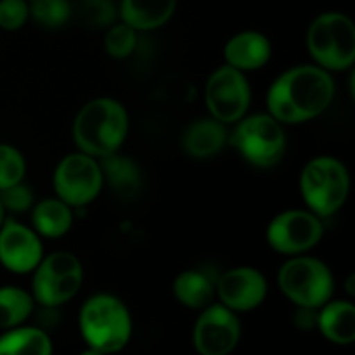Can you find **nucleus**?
<instances>
[{"mask_svg": "<svg viewBox=\"0 0 355 355\" xmlns=\"http://www.w3.org/2000/svg\"><path fill=\"white\" fill-rule=\"evenodd\" d=\"M42 257L40 236L14 218H6L0 227V263L14 274H28L33 272Z\"/></svg>", "mask_w": 355, "mask_h": 355, "instance_id": "14", "label": "nucleus"}, {"mask_svg": "<svg viewBox=\"0 0 355 355\" xmlns=\"http://www.w3.org/2000/svg\"><path fill=\"white\" fill-rule=\"evenodd\" d=\"M205 104L210 116L224 125L246 116L252 104V87L246 73L227 64L215 69L205 87Z\"/></svg>", "mask_w": 355, "mask_h": 355, "instance_id": "11", "label": "nucleus"}, {"mask_svg": "<svg viewBox=\"0 0 355 355\" xmlns=\"http://www.w3.org/2000/svg\"><path fill=\"white\" fill-rule=\"evenodd\" d=\"M307 51L315 66L326 71H343L355 61V24L347 14H319L307 30Z\"/></svg>", "mask_w": 355, "mask_h": 355, "instance_id": "5", "label": "nucleus"}, {"mask_svg": "<svg viewBox=\"0 0 355 355\" xmlns=\"http://www.w3.org/2000/svg\"><path fill=\"white\" fill-rule=\"evenodd\" d=\"M78 326L87 347L104 355L116 354L132 338V315L127 305L110 293H96L83 302Z\"/></svg>", "mask_w": 355, "mask_h": 355, "instance_id": "3", "label": "nucleus"}, {"mask_svg": "<svg viewBox=\"0 0 355 355\" xmlns=\"http://www.w3.org/2000/svg\"><path fill=\"white\" fill-rule=\"evenodd\" d=\"M229 141V132L222 121L215 118H200L184 130L182 148L191 158L207 159L218 155Z\"/></svg>", "mask_w": 355, "mask_h": 355, "instance_id": "16", "label": "nucleus"}, {"mask_svg": "<svg viewBox=\"0 0 355 355\" xmlns=\"http://www.w3.org/2000/svg\"><path fill=\"white\" fill-rule=\"evenodd\" d=\"M293 322L302 331H311L318 326V309L309 307H297V312L293 315Z\"/></svg>", "mask_w": 355, "mask_h": 355, "instance_id": "30", "label": "nucleus"}, {"mask_svg": "<svg viewBox=\"0 0 355 355\" xmlns=\"http://www.w3.org/2000/svg\"><path fill=\"white\" fill-rule=\"evenodd\" d=\"M30 19L28 0H0V28L6 31L21 30Z\"/></svg>", "mask_w": 355, "mask_h": 355, "instance_id": "28", "label": "nucleus"}, {"mask_svg": "<svg viewBox=\"0 0 355 355\" xmlns=\"http://www.w3.org/2000/svg\"><path fill=\"white\" fill-rule=\"evenodd\" d=\"M177 0H121L120 19L135 31H153L172 19Z\"/></svg>", "mask_w": 355, "mask_h": 355, "instance_id": "17", "label": "nucleus"}, {"mask_svg": "<svg viewBox=\"0 0 355 355\" xmlns=\"http://www.w3.org/2000/svg\"><path fill=\"white\" fill-rule=\"evenodd\" d=\"M55 196L71 208L92 203L104 187L99 159L82 151L71 153L58 163L52 177Z\"/></svg>", "mask_w": 355, "mask_h": 355, "instance_id": "9", "label": "nucleus"}, {"mask_svg": "<svg viewBox=\"0 0 355 355\" xmlns=\"http://www.w3.org/2000/svg\"><path fill=\"white\" fill-rule=\"evenodd\" d=\"M269 291V283L259 269L253 267H234L218 277L215 283L218 304L225 305L232 312H250L263 304Z\"/></svg>", "mask_w": 355, "mask_h": 355, "instance_id": "13", "label": "nucleus"}, {"mask_svg": "<svg viewBox=\"0 0 355 355\" xmlns=\"http://www.w3.org/2000/svg\"><path fill=\"white\" fill-rule=\"evenodd\" d=\"M331 73L315 64L293 66L281 73L267 90V113L283 125H297L321 116L333 103Z\"/></svg>", "mask_w": 355, "mask_h": 355, "instance_id": "1", "label": "nucleus"}, {"mask_svg": "<svg viewBox=\"0 0 355 355\" xmlns=\"http://www.w3.org/2000/svg\"><path fill=\"white\" fill-rule=\"evenodd\" d=\"M277 286L281 293L297 307L321 309L331 300L335 277L331 269L315 257H290L277 270Z\"/></svg>", "mask_w": 355, "mask_h": 355, "instance_id": "6", "label": "nucleus"}, {"mask_svg": "<svg viewBox=\"0 0 355 355\" xmlns=\"http://www.w3.org/2000/svg\"><path fill=\"white\" fill-rule=\"evenodd\" d=\"M193 329V345L200 355H229L241 340V321L225 305L214 302L200 311Z\"/></svg>", "mask_w": 355, "mask_h": 355, "instance_id": "12", "label": "nucleus"}, {"mask_svg": "<svg viewBox=\"0 0 355 355\" xmlns=\"http://www.w3.org/2000/svg\"><path fill=\"white\" fill-rule=\"evenodd\" d=\"M324 222L309 208L286 210L269 222L266 231L267 245L279 255H305L321 243Z\"/></svg>", "mask_w": 355, "mask_h": 355, "instance_id": "10", "label": "nucleus"}, {"mask_svg": "<svg viewBox=\"0 0 355 355\" xmlns=\"http://www.w3.org/2000/svg\"><path fill=\"white\" fill-rule=\"evenodd\" d=\"M231 144L252 166L272 168L286 155L288 139L283 123L269 113H259L236 121Z\"/></svg>", "mask_w": 355, "mask_h": 355, "instance_id": "7", "label": "nucleus"}, {"mask_svg": "<svg viewBox=\"0 0 355 355\" xmlns=\"http://www.w3.org/2000/svg\"><path fill=\"white\" fill-rule=\"evenodd\" d=\"M272 58V45L263 33L255 30L239 31L224 45L225 64L239 71H255L263 68Z\"/></svg>", "mask_w": 355, "mask_h": 355, "instance_id": "15", "label": "nucleus"}, {"mask_svg": "<svg viewBox=\"0 0 355 355\" xmlns=\"http://www.w3.org/2000/svg\"><path fill=\"white\" fill-rule=\"evenodd\" d=\"M137 33L134 28L121 23H113L106 28L104 37V51L113 59H127L134 54L137 47Z\"/></svg>", "mask_w": 355, "mask_h": 355, "instance_id": "25", "label": "nucleus"}, {"mask_svg": "<svg viewBox=\"0 0 355 355\" xmlns=\"http://www.w3.org/2000/svg\"><path fill=\"white\" fill-rule=\"evenodd\" d=\"M73 225V208L55 198H45L31 207V229L40 238L58 239L69 232Z\"/></svg>", "mask_w": 355, "mask_h": 355, "instance_id": "19", "label": "nucleus"}, {"mask_svg": "<svg viewBox=\"0 0 355 355\" xmlns=\"http://www.w3.org/2000/svg\"><path fill=\"white\" fill-rule=\"evenodd\" d=\"M26 159L23 153L10 144H0V191L23 182Z\"/></svg>", "mask_w": 355, "mask_h": 355, "instance_id": "26", "label": "nucleus"}, {"mask_svg": "<svg viewBox=\"0 0 355 355\" xmlns=\"http://www.w3.org/2000/svg\"><path fill=\"white\" fill-rule=\"evenodd\" d=\"M80 355H104L103 352H99V350H96V349H90V347H87L85 350H83L82 354Z\"/></svg>", "mask_w": 355, "mask_h": 355, "instance_id": "32", "label": "nucleus"}, {"mask_svg": "<svg viewBox=\"0 0 355 355\" xmlns=\"http://www.w3.org/2000/svg\"><path fill=\"white\" fill-rule=\"evenodd\" d=\"M54 345L47 333L35 326H17L0 335V355H52Z\"/></svg>", "mask_w": 355, "mask_h": 355, "instance_id": "21", "label": "nucleus"}, {"mask_svg": "<svg viewBox=\"0 0 355 355\" xmlns=\"http://www.w3.org/2000/svg\"><path fill=\"white\" fill-rule=\"evenodd\" d=\"M99 163L103 168L104 182L110 184L111 189L116 191L118 194L134 196L141 189V172L134 159L113 153L99 159Z\"/></svg>", "mask_w": 355, "mask_h": 355, "instance_id": "22", "label": "nucleus"}, {"mask_svg": "<svg viewBox=\"0 0 355 355\" xmlns=\"http://www.w3.org/2000/svg\"><path fill=\"white\" fill-rule=\"evenodd\" d=\"M73 14L69 0H31L30 19L47 30L64 26Z\"/></svg>", "mask_w": 355, "mask_h": 355, "instance_id": "24", "label": "nucleus"}, {"mask_svg": "<svg viewBox=\"0 0 355 355\" xmlns=\"http://www.w3.org/2000/svg\"><path fill=\"white\" fill-rule=\"evenodd\" d=\"M78 16L90 26L107 28L116 23L118 9L113 0H80Z\"/></svg>", "mask_w": 355, "mask_h": 355, "instance_id": "27", "label": "nucleus"}, {"mask_svg": "<svg viewBox=\"0 0 355 355\" xmlns=\"http://www.w3.org/2000/svg\"><path fill=\"white\" fill-rule=\"evenodd\" d=\"M304 203L322 220L342 210L350 193V173L335 156H315L300 173Z\"/></svg>", "mask_w": 355, "mask_h": 355, "instance_id": "4", "label": "nucleus"}, {"mask_svg": "<svg viewBox=\"0 0 355 355\" xmlns=\"http://www.w3.org/2000/svg\"><path fill=\"white\" fill-rule=\"evenodd\" d=\"M35 300L30 291L19 286H0V329L17 328L30 319Z\"/></svg>", "mask_w": 355, "mask_h": 355, "instance_id": "23", "label": "nucleus"}, {"mask_svg": "<svg viewBox=\"0 0 355 355\" xmlns=\"http://www.w3.org/2000/svg\"><path fill=\"white\" fill-rule=\"evenodd\" d=\"M83 284V266L71 252L42 257L31 279V297L44 309H58L78 295Z\"/></svg>", "mask_w": 355, "mask_h": 355, "instance_id": "8", "label": "nucleus"}, {"mask_svg": "<svg viewBox=\"0 0 355 355\" xmlns=\"http://www.w3.org/2000/svg\"><path fill=\"white\" fill-rule=\"evenodd\" d=\"M28 2H31V0H28Z\"/></svg>", "mask_w": 355, "mask_h": 355, "instance_id": "33", "label": "nucleus"}, {"mask_svg": "<svg viewBox=\"0 0 355 355\" xmlns=\"http://www.w3.org/2000/svg\"><path fill=\"white\" fill-rule=\"evenodd\" d=\"M322 336L335 345H350L355 340V307L349 300H329L318 309V326Z\"/></svg>", "mask_w": 355, "mask_h": 355, "instance_id": "18", "label": "nucleus"}, {"mask_svg": "<svg viewBox=\"0 0 355 355\" xmlns=\"http://www.w3.org/2000/svg\"><path fill=\"white\" fill-rule=\"evenodd\" d=\"M0 198H2L6 211H12V214H23V211L31 210V207L35 205L33 191L24 182L0 191Z\"/></svg>", "mask_w": 355, "mask_h": 355, "instance_id": "29", "label": "nucleus"}, {"mask_svg": "<svg viewBox=\"0 0 355 355\" xmlns=\"http://www.w3.org/2000/svg\"><path fill=\"white\" fill-rule=\"evenodd\" d=\"M172 291L180 305L193 311H203L215 302V283L198 269L182 270L173 279Z\"/></svg>", "mask_w": 355, "mask_h": 355, "instance_id": "20", "label": "nucleus"}, {"mask_svg": "<svg viewBox=\"0 0 355 355\" xmlns=\"http://www.w3.org/2000/svg\"><path fill=\"white\" fill-rule=\"evenodd\" d=\"M6 208H3V203H2V198H0V227H2L3 220H6Z\"/></svg>", "mask_w": 355, "mask_h": 355, "instance_id": "31", "label": "nucleus"}, {"mask_svg": "<svg viewBox=\"0 0 355 355\" xmlns=\"http://www.w3.org/2000/svg\"><path fill=\"white\" fill-rule=\"evenodd\" d=\"M128 113L113 97H96L80 107L71 135L78 151L103 159L120 151L128 135Z\"/></svg>", "mask_w": 355, "mask_h": 355, "instance_id": "2", "label": "nucleus"}]
</instances>
